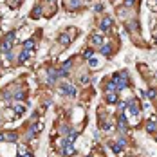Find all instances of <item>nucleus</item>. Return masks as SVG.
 I'll return each mask as SVG.
<instances>
[{
	"label": "nucleus",
	"instance_id": "obj_1",
	"mask_svg": "<svg viewBox=\"0 0 157 157\" xmlns=\"http://www.w3.org/2000/svg\"><path fill=\"white\" fill-rule=\"evenodd\" d=\"M114 85H116V90H125V88L130 85V78H128V72L126 71H121V72H116L114 74Z\"/></svg>",
	"mask_w": 157,
	"mask_h": 157
},
{
	"label": "nucleus",
	"instance_id": "obj_2",
	"mask_svg": "<svg viewBox=\"0 0 157 157\" xmlns=\"http://www.w3.org/2000/svg\"><path fill=\"white\" fill-rule=\"evenodd\" d=\"M13 40H15V31H11L5 35V38L2 40V43H0V51L2 52H9L11 47H13Z\"/></svg>",
	"mask_w": 157,
	"mask_h": 157
},
{
	"label": "nucleus",
	"instance_id": "obj_3",
	"mask_svg": "<svg viewBox=\"0 0 157 157\" xmlns=\"http://www.w3.org/2000/svg\"><path fill=\"white\" fill-rule=\"evenodd\" d=\"M60 146H61V152H63V155L71 157V155L74 154V146H72V143H71L69 139H63V141L60 143Z\"/></svg>",
	"mask_w": 157,
	"mask_h": 157
},
{
	"label": "nucleus",
	"instance_id": "obj_4",
	"mask_svg": "<svg viewBox=\"0 0 157 157\" xmlns=\"http://www.w3.org/2000/svg\"><path fill=\"white\" fill-rule=\"evenodd\" d=\"M60 92L61 94H65V96H76V88H74L71 83H61L60 85Z\"/></svg>",
	"mask_w": 157,
	"mask_h": 157
},
{
	"label": "nucleus",
	"instance_id": "obj_5",
	"mask_svg": "<svg viewBox=\"0 0 157 157\" xmlns=\"http://www.w3.org/2000/svg\"><path fill=\"white\" fill-rule=\"evenodd\" d=\"M42 126H43L42 123H36V125H33V126H31V130L27 132V139H35L36 135H38V132L42 130Z\"/></svg>",
	"mask_w": 157,
	"mask_h": 157
},
{
	"label": "nucleus",
	"instance_id": "obj_6",
	"mask_svg": "<svg viewBox=\"0 0 157 157\" xmlns=\"http://www.w3.org/2000/svg\"><path fill=\"white\" fill-rule=\"evenodd\" d=\"M47 74H49V78H47V83H49V85H54V83L60 80L58 69H49V71H47Z\"/></svg>",
	"mask_w": 157,
	"mask_h": 157
},
{
	"label": "nucleus",
	"instance_id": "obj_7",
	"mask_svg": "<svg viewBox=\"0 0 157 157\" xmlns=\"http://www.w3.org/2000/svg\"><path fill=\"white\" fill-rule=\"evenodd\" d=\"M110 25H112V18L110 16H105L103 20H101V24H99V29L101 31H108V29H110Z\"/></svg>",
	"mask_w": 157,
	"mask_h": 157
},
{
	"label": "nucleus",
	"instance_id": "obj_8",
	"mask_svg": "<svg viewBox=\"0 0 157 157\" xmlns=\"http://www.w3.org/2000/svg\"><path fill=\"white\" fill-rule=\"evenodd\" d=\"M110 52H112V45L110 43H103V45H101V54H103V56L110 58Z\"/></svg>",
	"mask_w": 157,
	"mask_h": 157
},
{
	"label": "nucleus",
	"instance_id": "obj_9",
	"mask_svg": "<svg viewBox=\"0 0 157 157\" xmlns=\"http://www.w3.org/2000/svg\"><path fill=\"white\" fill-rule=\"evenodd\" d=\"M29 58H31V51H25L24 49L22 52H20V56H18V61H20V63H25Z\"/></svg>",
	"mask_w": 157,
	"mask_h": 157
},
{
	"label": "nucleus",
	"instance_id": "obj_10",
	"mask_svg": "<svg viewBox=\"0 0 157 157\" xmlns=\"http://www.w3.org/2000/svg\"><path fill=\"white\" fill-rule=\"evenodd\" d=\"M146 130H148V132H155V130H157V118L150 119V121L146 123Z\"/></svg>",
	"mask_w": 157,
	"mask_h": 157
},
{
	"label": "nucleus",
	"instance_id": "obj_11",
	"mask_svg": "<svg viewBox=\"0 0 157 157\" xmlns=\"http://www.w3.org/2000/svg\"><path fill=\"white\" fill-rule=\"evenodd\" d=\"M58 42L63 45V47H67V45L71 43V38H69V35H65V33H63V35H60V36H58Z\"/></svg>",
	"mask_w": 157,
	"mask_h": 157
},
{
	"label": "nucleus",
	"instance_id": "obj_12",
	"mask_svg": "<svg viewBox=\"0 0 157 157\" xmlns=\"http://www.w3.org/2000/svg\"><path fill=\"white\" fill-rule=\"evenodd\" d=\"M107 101H108V103H118V101H119L118 92H107Z\"/></svg>",
	"mask_w": 157,
	"mask_h": 157
},
{
	"label": "nucleus",
	"instance_id": "obj_13",
	"mask_svg": "<svg viewBox=\"0 0 157 157\" xmlns=\"http://www.w3.org/2000/svg\"><path fill=\"white\" fill-rule=\"evenodd\" d=\"M90 40H92V43H94V45H103V43H105L103 36H99V35H92Z\"/></svg>",
	"mask_w": 157,
	"mask_h": 157
},
{
	"label": "nucleus",
	"instance_id": "obj_14",
	"mask_svg": "<svg viewBox=\"0 0 157 157\" xmlns=\"http://www.w3.org/2000/svg\"><path fill=\"white\" fill-rule=\"evenodd\" d=\"M4 135H5V141H7V143H16V139H18V135L13 134V132H7V134H4Z\"/></svg>",
	"mask_w": 157,
	"mask_h": 157
},
{
	"label": "nucleus",
	"instance_id": "obj_15",
	"mask_svg": "<svg viewBox=\"0 0 157 157\" xmlns=\"http://www.w3.org/2000/svg\"><path fill=\"white\" fill-rule=\"evenodd\" d=\"M24 49L25 51H33V49H35V40H25V42H24Z\"/></svg>",
	"mask_w": 157,
	"mask_h": 157
},
{
	"label": "nucleus",
	"instance_id": "obj_16",
	"mask_svg": "<svg viewBox=\"0 0 157 157\" xmlns=\"http://www.w3.org/2000/svg\"><path fill=\"white\" fill-rule=\"evenodd\" d=\"M13 108H15V112H18V116H22V114L25 112V107H24V105H18V103L13 105Z\"/></svg>",
	"mask_w": 157,
	"mask_h": 157
},
{
	"label": "nucleus",
	"instance_id": "obj_17",
	"mask_svg": "<svg viewBox=\"0 0 157 157\" xmlns=\"http://www.w3.org/2000/svg\"><path fill=\"white\" fill-rule=\"evenodd\" d=\"M92 54H94L92 49H85V51H83V58H85V60H90V58H92Z\"/></svg>",
	"mask_w": 157,
	"mask_h": 157
},
{
	"label": "nucleus",
	"instance_id": "obj_18",
	"mask_svg": "<svg viewBox=\"0 0 157 157\" xmlns=\"http://www.w3.org/2000/svg\"><path fill=\"white\" fill-rule=\"evenodd\" d=\"M13 99H16V101H20V99H24V92H22V90H16L15 94H13Z\"/></svg>",
	"mask_w": 157,
	"mask_h": 157
},
{
	"label": "nucleus",
	"instance_id": "obj_19",
	"mask_svg": "<svg viewBox=\"0 0 157 157\" xmlns=\"http://www.w3.org/2000/svg\"><path fill=\"white\" fill-rule=\"evenodd\" d=\"M107 92H118V90H116V85H114V81H110V83H107Z\"/></svg>",
	"mask_w": 157,
	"mask_h": 157
},
{
	"label": "nucleus",
	"instance_id": "obj_20",
	"mask_svg": "<svg viewBox=\"0 0 157 157\" xmlns=\"http://www.w3.org/2000/svg\"><path fill=\"white\" fill-rule=\"evenodd\" d=\"M69 7H72V9L80 7V0H69Z\"/></svg>",
	"mask_w": 157,
	"mask_h": 157
},
{
	"label": "nucleus",
	"instance_id": "obj_21",
	"mask_svg": "<svg viewBox=\"0 0 157 157\" xmlns=\"http://www.w3.org/2000/svg\"><path fill=\"white\" fill-rule=\"evenodd\" d=\"M88 65H90V67H96L98 65V60L96 58H90V60H88Z\"/></svg>",
	"mask_w": 157,
	"mask_h": 157
},
{
	"label": "nucleus",
	"instance_id": "obj_22",
	"mask_svg": "<svg viewBox=\"0 0 157 157\" xmlns=\"http://www.w3.org/2000/svg\"><path fill=\"white\" fill-rule=\"evenodd\" d=\"M88 81H90V80H88V76H81V83H88Z\"/></svg>",
	"mask_w": 157,
	"mask_h": 157
},
{
	"label": "nucleus",
	"instance_id": "obj_23",
	"mask_svg": "<svg viewBox=\"0 0 157 157\" xmlns=\"http://www.w3.org/2000/svg\"><path fill=\"white\" fill-rule=\"evenodd\" d=\"M125 4H126V5H134L135 0H125Z\"/></svg>",
	"mask_w": 157,
	"mask_h": 157
},
{
	"label": "nucleus",
	"instance_id": "obj_24",
	"mask_svg": "<svg viewBox=\"0 0 157 157\" xmlns=\"http://www.w3.org/2000/svg\"><path fill=\"white\" fill-rule=\"evenodd\" d=\"M96 11H98V13L103 11V4H98V5H96Z\"/></svg>",
	"mask_w": 157,
	"mask_h": 157
},
{
	"label": "nucleus",
	"instance_id": "obj_25",
	"mask_svg": "<svg viewBox=\"0 0 157 157\" xmlns=\"http://www.w3.org/2000/svg\"><path fill=\"white\" fill-rule=\"evenodd\" d=\"M4 141H5V135H4V134H0V143H4Z\"/></svg>",
	"mask_w": 157,
	"mask_h": 157
},
{
	"label": "nucleus",
	"instance_id": "obj_26",
	"mask_svg": "<svg viewBox=\"0 0 157 157\" xmlns=\"http://www.w3.org/2000/svg\"><path fill=\"white\" fill-rule=\"evenodd\" d=\"M22 157H33V154H31V152H27V154H25V155H22Z\"/></svg>",
	"mask_w": 157,
	"mask_h": 157
},
{
	"label": "nucleus",
	"instance_id": "obj_27",
	"mask_svg": "<svg viewBox=\"0 0 157 157\" xmlns=\"http://www.w3.org/2000/svg\"><path fill=\"white\" fill-rule=\"evenodd\" d=\"M87 157H94V155H87Z\"/></svg>",
	"mask_w": 157,
	"mask_h": 157
},
{
	"label": "nucleus",
	"instance_id": "obj_28",
	"mask_svg": "<svg viewBox=\"0 0 157 157\" xmlns=\"http://www.w3.org/2000/svg\"><path fill=\"white\" fill-rule=\"evenodd\" d=\"M155 43H157V38H155Z\"/></svg>",
	"mask_w": 157,
	"mask_h": 157
},
{
	"label": "nucleus",
	"instance_id": "obj_29",
	"mask_svg": "<svg viewBox=\"0 0 157 157\" xmlns=\"http://www.w3.org/2000/svg\"><path fill=\"white\" fill-rule=\"evenodd\" d=\"M112 2H116V0H112Z\"/></svg>",
	"mask_w": 157,
	"mask_h": 157
}]
</instances>
